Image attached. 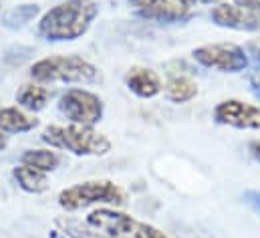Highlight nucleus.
<instances>
[{"label":"nucleus","mask_w":260,"mask_h":238,"mask_svg":"<svg viewBox=\"0 0 260 238\" xmlns=\"http://www.w3.org/2000/svg\"><path fill=\"white\" fill-rule=\"evenodd\" d=\"M212 20L218 26L224 28H234V31H258L260 28V16L254 14L252 10L240 6V4H228L222 2L212 8Z\"/></svg>","instance_id":"nucleus-9"},{"label":"nucleus","mask_w":260,"mask_h":238,"mask_svg":"<svg viewBox=\"0 0 260 238\" xmlns=\"http://www.w3.org/2000/svg\"><path fill=\"white\" fill-rule=\"evenodd\" d=\"M22 164L37 168L41 172H53L61 164V158L49 150H28L22 154Z\"/></svg>","instance_id":"nucleus-16"},{"label":"nucleus","mask_w":260,"mask_h":238,"mask_svg":"<svg viewBox=\"0 0 260 238\" xmlns=\"http://www.w3.org/2000/svg\"><path fill=\"white\" fill-rule=\"evenodd\" d=\"M248 150H250L252 158H254V160H258V162H260V141H250Z\"/></svg>","instance_id":"nucleus-21"},{"label":"nucleus","mask_w":260,"mask_h":238,"mask_svg":"<svg viewBox=\"0 0 260 238\" xmlns=\"http://www.w3.org/2000/svg\"><path fill=\"white\" fill-rule=\"evenodd\" d=\"M244 198H246V202H248V204H250V206H252V208L260 214V192L250 190V192H246V196H244Z\"/></svg>","instance_id":"nucleus-19"},{"label":"nucleus","mask_w":260,"mask_h":238,"mask_svg":"<svg viewBox=\"0 0 260 238\" xmlns=\"http://www.w3.org/2000/svg\"><path fill=\"white\" fill-rule=\"evenodd\" d=\"M236 4H240V6L248 8V10H252L254 14L260 16V0H236Z\"/></svg>","instance_id":"nucleus-20"},{"label":"nucleus","mask_w":260,"mask_h":238,"mask_svg":"<svg viewBox=\"0 0 260 238\" xmlns=\"http://www.w3.org/2000/svg\"><path fill=\"white\" fill-rule=\"evenodd\" d=\"M194 59L202 67L216 69L220 73H240L250 65L244 47H238L234 43L204 45L194 51Z\"/></svg>","instance_id":"nucleus-6"},{"label":"nucleus","mask_w":260,"mask_h":238,"mask_svg":"<svg viewBox=\"0 0 260 238\" xmlns=\"http://www.w3.org/2000/svg\"><path fill=\"white\" fill-rule=\"evenodd\" d=\"M6 147V137L2 135V131H0V150H4Z\"/></svg>","instance_id":"nucleus-24"},{"label":"nucleus","mask_w":260,"mask_h":238,"mask_svg":"<svg viewBox=\"0 0 260 238\" xmlns=\"http://www.w3.org/2000/svg\"><path fill=\"white\" fill-rule=\"evenodd\" d=\"M99 6L93 0H67L51 8L39 22V37L47 41H75L83 37Z\"/></svg>","instance_id":"nucleus-1"},{"label":"nucleus","mask_w":260,"mask_h":238,"mask_svg":"<svg viewBox=\"0 0 260 238\" xmlns=\"http://www.w3.org/2000/svg\"><path fill=\"white\" fill-rule=\"evenodd\" d=\"M137 8L139 16L159 22H176L188 14V4L184 0H129Z\"/></svg>","instance_id":"nucleus-10"},{"label":"nucleus","mask_w":260,"mask_h":238,"mask_svg":"<svg viewBox=\"0 0 260 238\" xmlns=\"http://www.w3.org/2000/svg\"><path fill=\"white\" fill-rule=\"evenodd\" d=\"M59 111L71 123L95 125L103 117V101L85 89H69L59 99Z\"/></svg>","instance_id":"nucleus-7"},{"label":"nucleus","mask_w":260,"mask_h":238,"mask_svg":"<svg viewBox=\"0 0 260 238\" xmlns=\"http://www.w3.org/2000/svg\"><path fill=\"white\" fill-rule=\"evenodd\" d=\"M39 6L37 4H22V6H14L10 8L4 16H2V24L6 28H20L24 24H28L37 14H39Z\"/></svg>","instance_id":"nucleus-17"},{"label":"nucleus","mask_w":260,"mask_h":238,"mask_svg":"<svg viewBox=\"0 0 260 238\" xmlns=\"http://www.w3.org/2000/svg\"><path fill=\"white\" fill-rule=\"evenodd\" d=\"M125 85L131 93H135L141 99H151L161 91V79L151 69L133 67L125 75Z\"/></svg>","instance_id":"nucleus-11"},{"label":"nucleus","mask_w":260,"mask_h":238,"mask_svg":"<svg viewBox=\"0 0 260 238\" xmlns=\"http://www.w3.org/2000/svg\"><path fill=\"white\" fill-rule=\"evenodd\" d=\"M39 125V119L20 111L18 107H4L0 109V131L4 133H22L30 131Z\"/></svg>","instance_id":"nucleus-12"},{"label":"nucleus","mask_w":260,"mask_h":238,"mask_svg":"<svg viewBox=\"0 0 260 238\" xmlns=\"http://www.w3.org/2000/svg\"><path fill=\"white\" fill-rule=\"evenodd\" d=\"M196 95H198V83L186 75L172 77L166 87V97L172 103H186V101L194 99Z\"/></svg>","instance_id":"nucleus-14"},{"label":"nucleus","mask_w":260,"mask_h":238,"mask_svg":"<svg viewBox=\"0 0 260 238\" xmlns=\"http://www.w3.org/2000/svg\"><path fill=\"white\" fill-rule=\"evenodd\" d=\"M250 85H252L254 95H256V97H260V75H256V77H250Z\"/></svg>","instance_id":"nucleus-22"},{"label":"nucleus","mask_w":260,"mask_h":238,"mask_svg":"<svg viewBox=\"0 0 260 238\" xmlns=\"http://www.w3.org/2000/svg\"><path fill=\"white\" fill-rule=\"evenodd\" d=\"M30 77L39 83H99L101 73L81 57H49L32 65Z\"/></svg>","instance_id":"nucleus-3"},{"label":"nucleus","mask_w":260,"mask_h":238,"mask_svg":"<svg viewBox=\"0 0 260 238\" xmlns=\"http://www.w3.org/2000/svg\"><path fill=\"white\" fill-rule=\"evenodd\" d=\"M41 139L75 156H105L111 150V141L91 125H49L43 131Z\"/></svg>","instance_id":"nucleus-2"},{"label":"nucleus","mask_w":260,"mask_h":238,"mask_svg":"<svg viewBox=\"0 0 260 238\" xmlns=\"http://www.w3.org/2000/svg\"><path fill=\"white\" fill-rule=\"evenodd\" d=\"M244 51H246V55H248V61L252 63V67H254V69H260V39L258 41L246 43Z\"/></svg>","instance_id":"nucleus-18"},{"label":"nucleus","mask_w":260,"mask_h":238,"mask_svg":"<svg viewBox=\"0 0 260 238\" xmlns=\"http://www.w3.org/2000/svg\"><path fill=\"white\" fill-rule=\"evenodd\" d=\"M14 180L18 182V186L30 194H41L49 188V178L45 172L37 170V168H30V166H20V168H14L12 172Z\"/></svg>","instance_id":"nucleus-13"},{"label":"nucleus","mask_w":260,"mask_h":238,"mask_svg":"<svg viewBox=\"0 0 260 238\" xmlns=\"http://www.w3.org/2000/svg\"><path fill=\"white\" fill-rule=\"evenodd\" d=\"M125 194L119 186L107 180H93L85 184H77L59 194V204L65 210H81L91 204H123Z\"/></svg>","instance_id":"nucleus-5"},{"label":"nucleus","mask_w":260,"mask_h":238,"mask_svg":"<svg viewBox=\"0 0 260 238\" xmlns=\"http://www.w3.org/2000/svg\"><path fill=\"white\" fill-rule=\"evenodd\" d=\"M188 6L190 4H210V2H216V0H184Z\"/></svg>","instance_id":"nucleus-23"},{"label":"nucleus","mask_w":260,"mask_h":238,"mask_svg":"<svg viewBox=\"0 0 260 238\" xmlns=\"http://www.w3.org/2000/svg\"><path fill=\"white\" fill-rule=\"evenodd\" d=\"M49 97H51L49 89H45L41 85H22L18 89V93H16L18 105H22L28 111H41V109H45Z\"/></svg>","instance_id":"nucleus-15"},{"label":"nucleus","mask_w":260,"mask_h":238,"mask_svg":"<svg viewBox=\"0 0 260 238\" xmlns=\"http://www.w3.org/2000/svg\"><path fill=\"white\" fill-rule=\"evenodd\" d=\"M87 226H91L95 234L101 238H168L164 232L145 222L107 208L91 212L87 216Z\"/></svg>","instance_id":"nucleus-4"},{"label":"nucleus","mask_w":260,"mask_h":238,"mask_svg":"<svg viewBox=\"0 0 260 238\" xmlns=\"http://www.w3.org/2000/svg\"><path fill=\"white\" fill-rule=\"evenodd\" d=\"M214 119L222 125L238 127V129H258L260 127V109L238 101V99H226L216 105Z\"/></svg>","instance_id":"nucleus-8"}]
</instances>
